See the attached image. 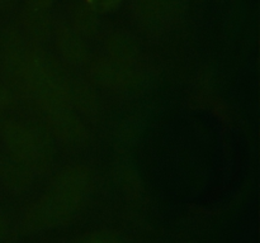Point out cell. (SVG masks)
Returning <instances> with one entry per match:
<instances>
[{
	"mask_svg": "<svg viewBox=\"0 0 260 243\" xmlns=\"http://www.w3.org/2000/svg\"><path fill=\"white\" fill-rule=\"evenodd\" d=\"M93 184V174L86 166L65 167L51 180L45 194L23 213L22 228L40 233L69 224L85 207Z\"/></svg>",
	"mask_w": 260,
	"mask_h": 243,
	"instance_id": "1",
	"label": "cell"
},
{
	"mask_svg": "<svg viewBox=\"0 0 260 243\" xmlns=\"http://www.w3.org/2000/svg\"><path fill=\"white\" fill-rule=\"evenodd\" d=\"M0 136L4 148L24 162L35 175H45L52 170L53 153L50 141L29 122L5 120L0 128Z\"/></svg>",
	"mask_w": 260,
	"mask_h": 243,
	"instance_id": "2",
	"label": "cell"
},
{
	"mask_svg": "<svg viewBox=\"0 0 260 243\" xmlns=\"http://www.w3.org/2000/svg\"><path fill=\"white\" fill-rule=\"evenodd\" d=\"M50 133L66 147L79 148L88 141V129L75 109L46 114Z\"/></svg>",
	"mask_w": 260,
	"mask_h": 243,
	"instance_id": "3",
	"label": "cell"
},
{
	"mask_svg": "<svg viewBox=\"0 0 260 243\" xmlns=\"http://www.w3.org/2000/svg\"><path fill=\"white\" fill-rule=\"evenodd\" d=\"M93 78L103 88L112 91H128L137 85L139 77L132 65L112 57H102L91 66Z\"/></svg>",
	"mask_w": 260,
	"mask_h": 243,
	"instance_id": "4",
	"label": "cell"
},
{
	"mask_svg": "<svg viewBox=\"0 0 260 243\" xmlns=\"http://www.w3.org/2000/svg\"><path fill=\"white\" fill-rule=\"evenodd\" d=\"M35 174L32 170L19 158L0 149V184L12 194H23L32 186Z\"/></svg>",
	"mask_w": 260,
	"mask_h": 243,
	"instance_id": "5",
	"label": "cell"
},
{
	"mask_svg": "<svg viewBox=\"0 0 260 243\" xmlns=\"http://www.w3.org/2000/svg\"><path fill=\"white\" fill-rule=\"evenodd\" d=\"M71 101L75 110L85 115H94L98 110V96L89 83L84 80H75L70 83Z\"/></svg>",
	"mask_w": 260,
	"mask_h": 243,
	"instance_id": "6",
	"label": "cell"
},
{
	"mask_svg": "<svg viewBox=\"0 0 260 243\" xmlns=\"http://www.w3.org/2000/svg\"><path fill=\"white\" fill-rule=\"evenodd\" d=\"M58 52L61 57L71 66H80L85 62L86 52L84 48L83 42L79 39L75 33L68 29H63L58 34L57 40Z\"/></svg>",
	"mask_w": 260,
	"mask_h": 243,
	"instance_id": "7",
	"label": "cell"
},
{
	"mask_svg": "<svg viewBox=\"0 0 260 243\" xmlns=\"http://www.w3.org/2000/svg\"><path fill=\"white\" fill-rule=\"evenodd\" d=\"M45 10L30 8V13L27 17V24L29 30L38 38L46 37L48 33V19Z\"/></svg>",
	"mask_w": 260,
	"mask_h": 243,
	"instance_id": "8",
	"label": "cell"
},
{
	"mask_svg": "<svg viewBox=\"0 0 260 243\" xmlns=\"http://www.w3.org/2000/svg\"><path fill=\"white\" fill-rule=\"evenodd\" d=\"M73 243H121V240L114 232L108 229H98L79 235Z\"/></svg>",
	"mask_w": 260,
	"mask_h": 243,
	"instance_id": "9",
	"label": "cell"
},
{
	"mask_svg": "<svg viewBox=\"0 0 260 243\" xmlns=\"http://www.w3.org/2000/svg\"><path fill=\"white\" fill-rule=\"evenodd\" d=\"M90 8L98 13L112 12L119 5L121 0H89Z\"/></svg>",
	"mask_w": 260,
	"mask_h": 243,
	"instance_id": "10",
	"label": "cell"
},
{
	"mask_svg": "<svg viewBox=\"0 0 260 243\" xmlns=\"http://www.w3.org/2000/svg\"><path fill=\"white\" fill-rule=\"evenodd\" d=\"M93 9H88V12H84V13H80L78 17V25L79 28H80L81 30H86V32H89V30H91L94 28V25H95V18H94L93 15Z\"/></svg>",
	"mask_w": 260,
	"mask_h": 243,
	"instance_id": "11",
	"label": "cell"
},
{
	"mask_svg": "<svg viewBox=\"0 0 260 243\" xmlns=\"http://www.w3.org/2000/svg\"><path fill=\"white\" fill-rule=\"evenodd\" d=\"M9 106V93L3 84H0V120Z\"/></svg>",
	"mask_w": 260,
	"mask_h": 243,
	"instance_id": "12",
	"label": "cell"
},
{
	"mask_svg": "<svg viewBox=\"0 0 260 243\" xmlns=\"http://www.w3.org/2000/svg\"><path fill=\"white\" fill-rule=\"evenodd\" d=\"M53 0H29L30 8H35V9H42L46 10L51 5Z\"/></svg>",
	"mask_w": 260,
	"mask_h": 243,
	"instance_id": "13",
	"label": "cell"
},
{
	"mask_svg": "<svg viewBox=\"0 0 260 243\" xmlns=\"http://www.w3.org/2000/svg\"><path fill=\"white\" fill-rule=\"evenodd\" d=\"M5 233H7V222H5V218L3 217V214L0 213V242L4 238Z\"/></svg>",
	"mask_w": 260,
	"mask_h": 243,
	"instance_id": "14",
	"label": "cell"
},
{
	"mask_svg": "<svg viewBox=\"0 0 260 243\" xmlns=\"http://www.w3.org/2000/svg\"><path fill=\"white\" fill-rule=\"evenodd\" d=\"M3 63H4V60H3L2 55H0V66H2V65H3Z\"/></svg>",
	"mask_w": 260,
	"mask_h": 243,
	"instance_id": "15",
	"label": "cell"
},
{
	"mask_svg": "<svg viewBox=\"0 0 260 243\" xmlns=\"http://www.w3.org/2000/svg\"><path fill=\"white\" fill-rule=\"evenodd\" d=\"M3 2H4V0H0V4H2V3H3Z\"/></svg>",
	"mask_w": 260,
	"mask_h": 243,
	"instance_id": "16",
	"label": "cell"
},
{
	"mask_svg": "<svg viewBox=\"0 0 260 243\" xmlns=\"http://www.w3.org/2000/svg\"><path fill=\"white\" fill-rule=\"evenodd\" d=\"M183 243H188V242H183Z\"/></svg>",
	"mask_w": 260,
	"mask_h": 243,
	"instance_id": "17",
	"label": "cell"
}]
</instances>
